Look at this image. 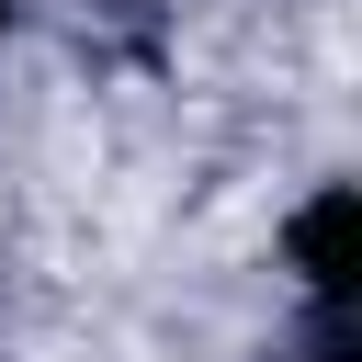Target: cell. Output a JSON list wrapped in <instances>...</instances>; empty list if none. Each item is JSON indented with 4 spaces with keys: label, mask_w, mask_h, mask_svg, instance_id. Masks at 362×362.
I'll return each instance as SVG.
<instances>
[{
    "label": "cell",
    "mask_w": 362,
    "mask_h": 362,
    "mask_svg": "<svg viewBox=\"0 0 362 362\" xmlns=\"http://www.w3.org/2000/svg\"><path fill=\"white\" fill-rule=\"evenodd\" d=\"M0 34H11V0H0Z\"/></svg>",
    "instance_id": "cell-1"
}]
</instances>
